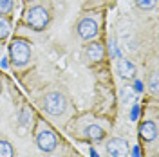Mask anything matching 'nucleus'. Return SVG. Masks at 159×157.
Returning a JSON list of instances; mask_svg holds the SVG:
<instances>
[{
  "label": "nucleus",
  "instance_id": "9b49d317",
  "mask_svg": "<svg viewBox=\"0 0 159 157\" xmlns=\"http://www.w3.org/2000/svg\"><path fill=\"white\" fill-rule=\"evenodd\" d=\"M0 157H15V148L6 139H0Z\"/></svg>",
  "mask_w": 159,
  "mask_h": 157
},
{
  "label": "nucleus",
  "instance_id": "7ed1b4c3",
  "mask_svg": "<svg viewBox=\"0 0 159 157\" xmlns=\"http://www.w3.org/2000/svg\"><path fill=\"white\" fill-rule=\"evenodd\" d=\"M43 108L51 116H60L67 108V99H65V96L61 92H49L43 98Z\"/></svg>",
  "mask_w": 159,
  "mask_h": 157
},
{
  "label": "nucleus",
  "instance_id": "0eeeda50",
  "mask_svg": "<svg viewBox=\"0 0 159 157\" xmlns=\"http://www.w3.org/2000/svg\"><path fill=\"white\" fill-rule=\"evenodd\" d=\"M139 136L143 141H154V139L157 137V125L154 123V121H143L141 125H139Z\"/></svg>",
  "mask_w": 159,
  "mask_h": 157
},
{
  "label": "nucleus",
  "instance_id": "4468645a",
  "mask_svg": "<svg viewBox=\"0 0 159 157\" xmlns=\"http://www.w3.org/2000/svg\"><path fill=\"white\" fill-rule=\"evenodd\" d=\"M13 9V0H0V15H7Z\"/></svg>",
  "mask_w": 159,
  "mask_h": 157
},
{
  "label": "nucleus",
  "instance_id": "2eb2a0df",
  "mask_svg": "<svg viewBox=\"0 0 159 157\" xmlns=\"http://www.w3.org/2000/svg\"><path fill=\"white\" fill-rule=\"evenodd\" d=\"M20 125H22V127H27V125H29L31 123V112H29V108H24V110H22V116H20Z\"/></svg>",
  "mask_w": 159,
  "mask_h": 157
},
{
  "label": "nucleus",
  "instance_id": "6e6552de",
  "mask_svg": "<svg viewBox=\"0 0 159 157\" xmlns=\"http://www.w3.org/2000/svg\"><path fill=\"white\" fill-rule=\"evenodd\" d=\"M118 74L123 79H132L134 76H136V65H134L130 60L121 58L118 61Z\"/></svg>",
  "mask_w": 159,
  "mask_h": 157
},
{
  "label": "nucleus",
  "instance_id": "1a4fd4ad",
  "mask_svg": "<svg viewBox=\"0 0 159 157\" xmlns=\"http://www.w3.org/2000/svg\"><path fill=\"white\" fill-rule=\"evenodd\" d=\"M85 54H87V58L90 61H99L103 58V54H105V49H103V45L99 42H92V43H89L85 47Z\"/></svg>",
  "mask_w": 159,
  "mask_h": 157
},
{
  "label": "nucleus",
  "instance_id": "a211bd4d",
  "mask_svg": "<svg viewBox=\"0 0 159 157\" xmlns=\"http://www.w3.org/2000/svg\"><path fill=\"white\" fill-rule=\"evenodd\" d=\"M138 114H139V107L138 105H134L132 112H130V121H136V119H138Z\"/></svg>",
  "mask_w": 159,
  "mask_h": 157
},
{
  "label": "nucleus",
  "instance_id": "f3484780",
  "mask_svg": "<svg viewBox=\"0 0 159 157\" xmlns=\"http://www.w3.org/2000/svg\"><path fill=\"white\" fill-rule=\"evenodd\" d=\"M109 45H110V56H112V58H121V54H119V49L116 47V43H114V42H110Z\"/></svg>",
  "mask_w": 159,
  "mask_h": 157
},
{
  "label": "nucleus",
  "instance_id": "ddd939ff",
  "mask_svg": "<svg viewBox=\"0 0 159 157\" xmlns=\"http://www.w3.org/2000/svg\"><path fill=\"white\" fill-rule=\"evenodd\" d=\"M136 4H138V7L148 11V9H154V7H156L157 0H136Z\"/></svg>",
  "mask_w": 159,
  "mask_h": 157
},
{
  "label": "nucleus",
  "instance_id": "aec40b11",
  "mask_svg": "<svg viewBox=\"0 0 159 157\" xmlns=\"http://www.w3.org/2000/svg\"><path fill=\"white\" fill-rule=\"evenodd\" d=\"M134 157H139V148L134 146Z\"/></svg>",
  "mask_w": 159,
  "mask_h": 157
},
{
  "label": "nucleus",
  "instance_id": "39448f33",
  "mask_svg": "<svg viewBox=\"0 0 159 157\" xmlns=\"http://www.w3.org/2000/svg\"><path fill=\"white\" fill-rule=\"evenodd\" d=\"M98 22L94 18H90V16H87V18H81L78 24V34L81 40H92L96 38V34H98Z\"/></svg>",
  "mask_w": 159,
  "mask_h": 157
},
{
  "label": "nucleus",
  "instance_id": "423d86ee",
  "mask_svg": "<svg viewBox=\"0 0 159 157\" xmlns=\"http://www.w3.org/2000/svg\"><path fill=\"white\" fill-rule=\"evenodd\" d=\"M107 154L110 157H127L129 155V143L121 137H114L107 143Z\"/></svg>",
  "mask_w": 159,
  "mask_h": 157
},
{
  "label": "nucleus",
  "instance_id": "20e7f679",
  "mask_svg": "<svg viewBox=\"0 0 159 157\" xmlns=\"http://www.w3.org/2000/svg\"><path fill=\"white\" fill-rule=\"evenodd\" d=\"M36 145L42 152H45V154H49L52 150H56V145H58V139L56 136L51 132L49 128H43V130H40L38 136H36Z\"/></svg>",
  "mask_w": 159,
  "mask_h": 157
},
{
  "label": "nucleus",
  "instance_id": "dca6fc26",
  "mask_svg": "<svg viewBox=\"0 0 159 157\" xmlns=\"http://www.w3.org/2000/svg\"><path fill=\"white\" fill-rule=\"evenodd\" d=\"M150 90H152L154 94H157V72H154V74L150 76Z\"/></svg>",
  "mask_w": 159,
  "mask_h": 157
},
{
  "label": "nucleus",
  "instance_id": "f257e3e1",
  "mask_svg": "<svg viewBox=\"0 0 159 157\" xmlns=\"http://www.w3.org/2000/svg\"><path fill=\"white\" fill-rule=\"evenodd\" d=\"M9 58L15 67H24L31 60V47L25 40L15 38L9 45Z\"/></svg>",
  "mask_w": 159,
  "mask_h": 157
},
{
  "label": "nucleus",
  "instance_id": "412c9836",
  "mask_svg": "<svg viewBox=\"0 0 159 157\" xmlns=\"http://www.w3.org/2000/svg\"><path fill=\"white\" fill-rule=\"evenodd\" d=\"M90 155H92V157H99L98 154H96V152H94V150H90Z\"/></svg>",
  "mask_w": 159,
  "mask_h": 157
},
{
  "label": "nucleus",
  "instance_id": "6ab92c4d",
  "mask_svg": "<svg viewBox=\"0 0 159 157\" xmlns=\"http://www.w3.org/2000/svg\"><path fill=\"white\" fill-rule=\"evenodd\" d=\"M134 90H136V92H141V90H143V83H141V81H136V83H134Z\"/></svg>",
  "mask_w": 159,
  "mask_h": 157
},
{
  "label": "nucleus",
  "instance_id": "f03ea898",
  "mask_svg": "<svg viewBox=\"0 0 159 157\" xmlns=\"http://www.w3.org/2000/svg\"><path fill=\"white\" fill-rule=\"evenodd\" d=\"M25 22L31 29L34 31H43L49 24V11L45 9L43 6H34L27 11L25 15Z\"/></svg>",
  "mask_w": 159,
  "mask_h": 157
},
{
  "label": "nucleus",
  "instance_id": "9d476101",
  "mask_svg": "<svg viewBox=\"0 0 159 157\" xmlns=\"http://www.w3.org/2000/svg\"><path fill=\"white\" fill-rule=\"evenodd\" d=\"M87 137L92 139V141H99V139L105 137V130L98 125H89L87 127Z\"/></svg>",
  "mask_w": 159,
  "mask_h": 157
},
{
  "label": "nucleus",
  "instance_id": "f8f14e48",
  "mask_svg": "<svg viewBox=\"0 0 159 157\" xmlns=\"http://www.w3.org/2000/svg\"><path fill=\"white\" fill-rule=\"evenodd\" d=\"M9 33H11L9 22L4 18V16H0V40H6L9 36Z\"/></svg>",
  "mask_w": 159,
  "mask_h": 157
}]
</instances>
